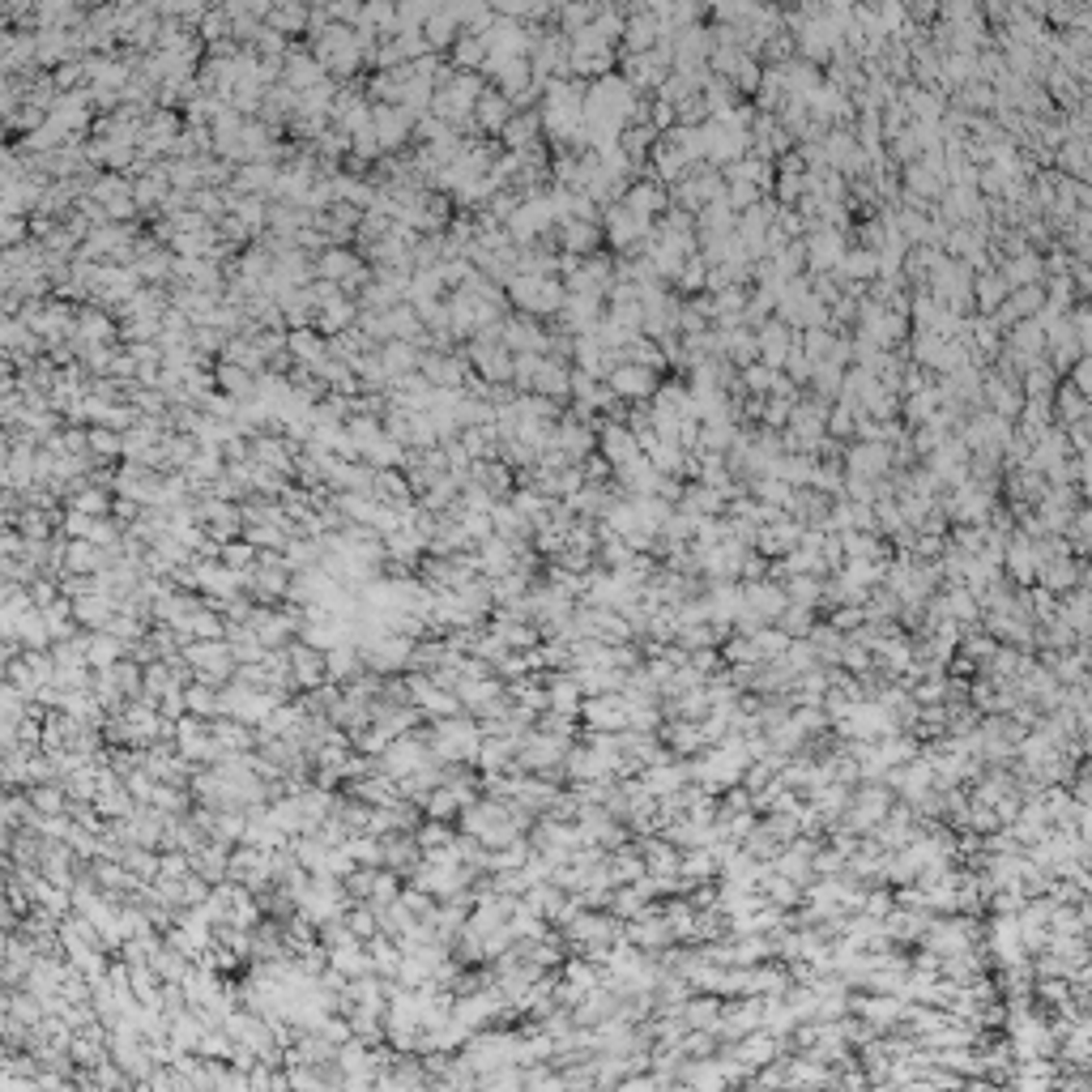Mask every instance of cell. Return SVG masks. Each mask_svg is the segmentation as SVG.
<instances>
[{"instance_id":"cell-1","label":"cell","mask_w":1092,"mask_h":1092,"mask_svg":"<svg viewBox=\"0 0 1092 1092\" xmlns=\"http://www.w3.org/2000/svg\"><path fill=\"white\" fill-rule=\"evenodd\" d=\"M482 739H486L482 721H474L470 713H453V717L435 721V730H431V739H427V742H431L435 760H444V764H474V768H479Z\"/></svg>"},{"instance_id":"cell-2","label":"cell","mask_w":1092,"mask_h":1092,"mask_svg":"<svg viewBox=\"0 0 1092 1092\" xmlns=\"http://www.w3.org/2000/svg\"><path fill=\"white\" fill-rule=\"evenodd\" d=\"M316 61L329 68V73L351 77L354 68L367 61V47H363V39L354 35V31H346V26H333V31H325L321 39H316Z\"/></svg>"},{"instance_id":"cell-3","label":"cell","mask_w":1092,"mask_h":1092,"mask_svg":"<svg viewBox=\"0 0 1092 1092\" xmlns=\"http://www.w3.org/2000/svg\"><path fill=\"white\" fill-rule=\"evenodd\" d=\"M508 299L516 307H525L530 316H546L563 307V286L546 273H516L508 282Z\"/></svg>"},{"instance_id":"cell-4","label":"cell","mask_w":1092,"mask_h":1092,"mask_svg":"<svg viewBox=\"0 0 1092 1092\" xmlns=\"http://www.w3.org/2000/svg\"><path fill=\"white\" fill-rule=\"evenodd\" d=\"M316 277H325V282H337L342 291H359V286L372 282L367 265H363L354 252H346V247H325V252L316 256Z\"/></svg>"},{"instance_id":"cell-5","label":"cell","mask_w":1092,"mask_h":1092,"mask_svg":"<svg viewBox=\"0 0 1092 1092\" xmlns=\"http://www.w3.org/2000/svg\"><path fill=\"white\" fill-rule=\"evenodd\" d=\"M435 760V751H431V742H423V739H410V734H397V739L384 747V756H380V768L389 772L393 781H402V777H410V772H419L423 764H431Z\"/></svg>"},{"instance_id":"cell-6","label":"cell","mask_w":1092,"mask_h":1092,"mask_svg":"<svg viewBox=\"0 0 1092 1092\" xmlns=\"http://www.w3.org/2000/svg\"><path fill=\"white\" fill-rule=\"evenodd\" d=\"M563 760V734H555V730H530L521 739V751H516V768H525V772H546V768H555V764Z\"/></svg>"},{"instance_id":"cell-7","label":"cell","mask_w":1092,"mask_h":1092,"mask_svg":"<svg viewBox=\"0 0 1092 1092\" xmlns=\"http://www.w3.org/2000/svg\"><path fill=\"white\" fill-rule=\"evenodd\" d=\"M414 128V112L402 103H380L376 107V133H380V145L384 150H397V145H405V137H410Z\"/></svg>"},{"instance_id":"cell-8","label":"cell","mask_w":1092,"mask_h":1092,"mask_svg":"<svg viewBox=\"0 0 1092 1092\" xmlns=\"http://www.w3.org/2000/svg\"><path fill=\"white\" fill-rule=\"evenodd\" d=\"M112 563V551L98 546L91 538H68L65 542V572H82V577H94Z\"/></svg>"},{"instance_id":"cell-9","label":"cell","mask_w":1092,"mask_h":1092,"mask_svg":"<svg viewBox=\"0 0 1092 1092\" xmlns=\"http://www.w3.org/2000/svg\"><path fill=\"white\" fill-rule=\"evenodd\" d=\"M188 862H193V871L201 879H210V883H222L226 875H231V845H222V841H205V845H196V849H188Z\"/></svg>"},{"instance_id":"cell-10","label":"cell","mask_w":1092,"mask_h":1092,"mask_svg":"<svg viewBox=\"0 0 1092 1092\" xmlns=\"http://www.w3.org/2000/svg\"><path fill=\"white\" fill-rule=\"evenodd\" d=\"M500 337H504V346H508L512 354H546V333H542L533 321H525V316H516V321H504V325H500Z\"/></svg>"},{"instance_id":"cell-11","label":"cell","mask_w":1092,"mask_h":1092,"mask_svg":"<svg viewBox=\"0 0 1092 1092\" xmlns=\"http://www.w3.org/2000/svg\"><path fill=\"white\" fill-rule=\"evenodd\" d=\"M512 116H516V103H508V94H482L479 107H474V124L482 133H504Z\"/></svg>"},{"instance_id":"cell-12","label":"cell","mask_w":1092,"mask_h":1092,"mask_svg":"<svg viewBox=\"0 0 1092 1092\" xmlns=\"http://www.w3.org/2000/svg\"><path fill=\"white\" fill-rule=\"evenodd\" d=\"M491 525H495V533H500V538H508V542H525V538L533 533L530 516L516 508L512 500H500V504H495V508H491Z\"/></svg>"},{"instance_id":"cell-13","label":"cell","mask_w":1092,"mask_h":1092,"mask_svg":"<svg viewBox=\"0 0 1092 1092\" xmlns=\"http://www.w3.org/2000/svg\"><path fill=\"white\" fill-rule=\"evenodd\" d=\"M423 376L435 384V389H461V384H465V363L453 359V354H427Z\"/></svg>"},{"instance_id":"cell-14","label":"cell","mask_w":1092,"mask_h":1092,"mask_svg":"<svg viewBox=\"0 0 1092 1092\" xmlns=\"http://www.w3.org/2000/svg\"><path fill=\"white\" fill-rule=\"evenodd\" d=\"M321 82H325V65L316 61V56H291V61H286V86H291L295 94L312 91V86H321Z\"/></svg>"},{"instance_id":"cell-15","label":"cell","mask_w":1092,"mask_h":1092,"mask_svg":"<svg viewBox=\"0 0 1092 1092\" xmlns=\"http://www.w3.org/2000/svg\"><path fill=\"white\" fill-rule=\"evenodd\" d=\"M307 17H312V13H307L303 0H282V5L270 9V31H277V35H303Z\"/></svg>"},{"instance_id":"cell-16","label":"cell","mask_w":1092,"mask_h":1092,"mask_svg":"<svg viewBox=\"0 0 1092 1092\" xmlns=\"http://www.w3.org/2000/svg\"><path fill=\"white\" fill-rule=\"evenodd\" d=\"M423 31H427V43L431 47H449V43H456V31H461V17L453 13V5H444V9H435L431 17L423 22Z\"/></svg>"},{"instance_id":"cell-17","label":"cell","mask_w":1092,"mask_h":1092,"mask_svg":"<svg viewBox=\"0 0 1092 1092\" xmlns=\"http://www.w3.org/2000/svg\"><path fill=\"white\" fill-rule=\"evenodd\" d=\"M286 351H291L299 363H307V367H321L325 359H329V346H325L321 333H312V329H295L291 337H286Z\"/></svg>"},{"instance_id":"cell-18","label":"cell","mask_w":1092,"mask_h":1092,"mask_svg":"<svg viewBox=\"0 0 1092 1092\" xmlns=\"http://www.w3.org/2000/svg\"><path fill=\"white\" fill-rule=\"evenodd\" d=\"M218 389L231 397V402H247V397L256 393V380H252V372H247V367L222 359V367H218Z\"/></svg>"},{"instance_id":"cell-19","label":"cell","mask_w":1092,"mask_h":1092,"mask_svg":"<svg viewBox=\"0 0 1092 1092\" xmlns=\"http://www.w3.org/2000/svg\"><path fill=\"white\" fill-rule=\"evenodd\" d=\"M453 61H456V68H482L486 61H491V43H486V35L465 31L453 43Z\"/></svg>"},{"instance_id":"cell-20","label":"cell","mask_w":1092,"mask_h":1092,"mask_svg":"<svg viewBox=\"0 0 1092 1092\" xmlns=\"http://www.w3.org/2000/svg\"><path fill=\"white\" fill-rule=\"evenodd\" d=\"M277 175L282 171H277L273 163H244L240 175H235V188H240V193H273Z\"/></svg>"},{"instance_id":"cell-21","label":"cell","mask_w":1092,"mask_h":1092,"mask_svg":"<svg viewBox=\"0 0 1092 1092\" xmlns=\"http://www.w3.org/2000/svg\"><path fill=\"white\" fill-rule=\"evenodd\" d=\"M380 359H384V372L393 376H410L414 367H423V359H419V351H414L410 342H384L380 346Z\"/></svg>"},{"instance_id":"cell-22","label":"cell","mask_w":1092,"mask_h":1092,"mask_svg":"<svg viewBox=\"0 0 1092 1092\" xmlns=\"http://www.w3.org/2000/svg\"><path fill=\"white\" fill-rule=\"evenodd\" d=\"M538 128H542V116L533 112H516L508 128H504V142H508V150H525V145H538Z\"/></svg>"},{"instance_id":"cell-23","label":"cell","mask_w":1092,"mask_h":1092,"mask_svg":"<svg viewBox=\"0 0 1092 1092\" xmlns=\"http://www.w3.org/2000/svg\"><path fill=\"white\" fill-rule=\"evenodd\" d=\"M252 461L270 465V470H277V474H282V479H286V474L295 470V465H291V453H286V444H282V440H270V435H265V440H256V449H252Z\"/></svg>"},{"instance_id":"cell-24","label":"cell","mask_w":1092,"mask_h":1092,"mask_svg":"<svg viewBox=\"0 0 1092 1092\" xmlns=\"http://www.w3.org/2000/svg\"><path fill=\"white\" fill-rule=\"evenodd\" d=\"M68 508L91 512V516H107V508H112V500H107L103 486H77V491L68 495Z\"/></svg>"},{"instance_id":"cell-25","label":"cell","mask_w":1092,"mask_h":1092,"mask_svg":"<svg viewBox=\"0 0 1092 1092\" xmlns=\"http://www.w3.org/2000/svg\"><path fill=\"white\" fill-rule=\"evenodd\" d=\"M226 637V623H222V614H214V611H196L193 614V623H188V640H222Z\"/></svg>"},{"instance_id":"cell-26","label":"cell","mask_w":1092,"mask_h":1092,"mask_svg":"<svg viewBox=\"0 0 1092 1092\" xmlns=\"http://www.w3.org/2000/svg\"><path fill=\"white\" fill-rule=\"evenodd\" d=\"M546 691H551V709L555 713H572L581 700V679H551L546 683Z\"/></svg>"},{"instance_id":"cell-27","label":"cell","mask_w":1092,"mask_h":1092,"mask_svg":"<svg viewBox=\"0 0 1092 1092\" xmlns=\"http://www.w3.org/2000/svg\"><path fill=\"white\" fill-rule=\"evenodd\" d=\"M39 65H68V35L65 31H43V39H39Z\"/></svg>"},{"instance_id":"cell-28","label":"cell","mask_w":1092,"mask_h":1092,"mask_svg":"<svg viewBox=\"0 0 1092 1092\" xmlns=\"http://www.w3.org/2000/svg\"><path fill=\"white\" fill-rule=\"evenodd\" d=\"M112 337V321L103 312H82L77 316V342H107Z\"/></svg>"},{"instance_id":"cell-29","label":"cell","mask_w":1092,"mask_h":1092,"mask_svg":"<svg viewBox=\"0 0 1092 1092\" xmlns=\"http://www.w3.org/2000/svg\"><path fill=\"white\" fill-rule=\"evenodd\" d=\"M91 453H94V456H116V453H124V435L116 431V427H94V431H91Z\"/></svg>"},{"instance_id":"cell-30","label":"cell","mask_w":1092,"mask_h":1092,"mask_svg":"<svg viewBox=\"0 0 1092 1092\" xmlns=\"http://www.w3.org/2000/svg\"><path fill=\"white\" fill-rule=\"evenodd\" d=\"M414 837H419V845H423V849H440V845H449V841H453V832L444 828L440 819H427L423 828L414 832Z\"/></svg>"},{"instance_id":"cell-31","label":"cell","mask_w":1092,"mask_h":1092,"mask_svg":"<svg viewBox=\"0 0 1092 1092\" xmlns=\"http://www.w3.org/2000/svg\"><path fill=\"white\" fill-rule=\"evenodd\" d=\"M563 244H568L572 252H585V247H593V226H589V222H563Z\"/></svg>"},{"instance_id":"cell-32","label":"cell","mask_w":1092,"mask_h":1092,"mask_svg":"<svg viewBox=\"0 0 1092 1092\" xmlns=\"http://www.w3.org/2000/svg\"><path fill=\"white\" fill-rule=\"evenodd\" d=\"M500 17H530L533 13V0H486Z\"/></svg>"},{"instance_id":"cell-33","label":"cell","mask_w":1092,"mask_h":1092,"mask_svg":"<svg viewBox=\"0 0 1092 1092\" xmlns=\"http://www.w3.org/2000/svg\"><path fill=\"white\" fill-rule=\"evenodd\" d=\"M231 31V13H205L201 17V39H222Z\"/></svg>"},{"instance_id":"cell-34","label":"cell","mask_w":1092,"mask_h":1092,"mask_svg":"<svg viewBox=\"0 0 1092 1092\" xmlns=\"http://www.w3.org/2000/svg\"><path fill=\"white\" fill-rule=\"evenodd\" d=\"M22 235H26V222H22L17 214H9V218H5V244L17 247V244H22Z\"/></svg>"},{"instance_id":"cell-35","label":"cell","mask_w":1092,"mask_h":1092,"mask_svg":"<svg viewBox=\"0 0 1092 1092\" xmlns=\"http://www.w3.org/2000/svg\"><path fill=\"white\" fill-rule=\"evenodd\" d=\"M614 389H619V393H637V389H644L640 372H619V376H614Z\"/></svg>"},{"instance_id":"cell-36","label":"cell","mask_w":1092,"mask_h":1092,"mask_svg":"<svg viewBox=\"0 0 1092 1092\" xmlns=\"http://www.w3.org/2000/svg\"><path fill=\"white\" fill-rule=\"evenodd\" d=\"M82 82V65H61V73H56V86H77Z\"/></svg>"},{"instance_id":"cell-37","label":"cell","mask_w":1092,"mask_h":1092,"mask_svg":"<svg viewBox=\"0 0 1092 1092\" xmlns=\"http://www.w3.org/2000/svg\"><path fill=\"white\" fill-rule=\"evenodd\" d=\"M607 453H611V456H628V435H623V431H611V435H607Z\"/></svg>"},{"instance_id":"cell-38","label":"cell","mask_w":1092,"mask_h":1092,"mask_svg":"<svg viewBox=\"0 0 1092 1092\" xmlns=\"http://www.w3.org/2000/svg\"><path fill=\"white\" fill-rule=\"evenodd\" d=\"M577 22H585V9L572 5V9H568V26H577Z\"/></svg>"}]
</instances>
